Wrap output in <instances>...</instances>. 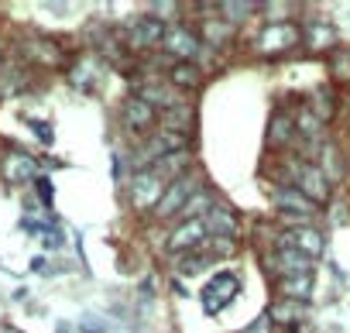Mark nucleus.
<instances>
[{
    "label": "nucleus",
    "mask_w": 350,
    "mask_h": 333,
    "mask_svg": "<svg viewBox=\"0 0 350 333\" xmlns=\"http://www.w3.org/2000/svg\"><path fill=\"white\" fill-rule=\"evenodd\" d=\"M28 124H31V131H35L45 144H52V127H49V124H42V120H28Z\"/></svg>",
    "instance_id": "obj_29"
},
{
    "label": "nucleus",
    "mask_w": 350,
    "mask_h": 333,
    "mask_svg": "<svg viewBox=\"0 0 350 333\" xmlns=\"http://www.w3.org/2000/svg\"><path fill=\"white\" fill-rule=\"evenodd\" d=\"M25 52H28L38 66H59V62H62L59 45L49 42V38H31V42H25Z\"/></svg>",
    "instance_id": "obj_18"
},
{
    "label": "nucleus",
    "mask_w": 350,
    "mask_h": 333,
    "mask_svg": "<svg viewBox=\"0 0 350 333\" xmlns=\"http://www.w3.org/2000/svg\"><path fill=\"white\" fill-rule=\"evenodd\" d=\"M165 25H161V18H154V14H137V18H131L127 21V45L131 49H151V45H161L165 42Z\"/></svg>",
    "instance_id": "obj_5"
},
{
    "label": "nucleus",
    "mask_w": 350,
    "mask_h": 333,
    "mask_svg": "<svg viewBox=\"0 0 350 333\" xmlns=\"http://www.w3.org/2000/svg\"><path fill=\"white\" fill-rule=\"evenodd\" d=\"M168 79H172V86H179V90H196L203 83V72L193 62H175L168 69Z\"/></svg>",
    "instance_id": "obj_21"
},
{
    "label": "nucleus",
    "mask_w": 350,
    "mask_h": 333,
    "mask_svg": "<svg viewBox=\"0 0 350 333\" xmlns=\"http://www.w3.org/2000/svg\"><path fill=\"white\" fill-rule=\"evenodd\" d=\"M278 292H282V299L309 302V299H312V275H292V278H278Z\"/></svg>",
    "instance_id": "obj_17"
},
{
    "label": "nucleus",
    "mask_w": 350,
    "mask_h": 333,
    "mask_svg": "<svg viewBox=\"0 0 350 333\" xmlns=\"http://www.w3.org/2000/svg\"><path fill=\"white\" fill-rule=\"evenodd\" d=\"M292 134H295V120H292L285 110H275V117H271V124H268V144H271V148H285V144L292 141Z\"/></svg>",
    "instance_id": "obj_16"
},
{
    "label": "nucleus",
    "mask_w": 350,
    "mask_h": 333,
    "mask_svg": "<svg viewBox=\"0 0 350 333\" xmlns=\"http://www.w3.org/2000/svg\"><path fill=\"white\" fill-rule=\"evenodd\" d=\"M196 196V179L193 176H183V179H175L168 189H165V196H161V203L154 207V217H161V220H168V217H175V213H183L186 207H189V200Z\"/></svg>",
    "instance_id": "obj_7"
},
{
    "label": "nucleus",
    "mask_w": 350,
    "mask_h": 333,
    "mask_svg": "<svg viewBox=\"0 0 350 333\" xmlns=\"http://www.w3.org/2000/svg\"><path fill=\"white\" fill-rule=\"evenodd\" d=\"M120 117H124V127L134 131V134H144L154 127V107L141 96H127L124 107H120Z\"/></svg>",
    "instance_id": "obj_12"
},
{
    "label": "nucleus",
    "mask_w": 350,
    "mask_h": 333,
    "mask_svg": "<svg viewBox=\"0 0 350 333\" xmlns=\"http://www.w3.org/2000/svg\"><path fill=\"white\" fill-rule=\"evenodd\" d=\"M0 333H21V330H18V326H8V323H4V326H0Z\"/></svg>",
    "instance_id": "obj_31"
},
{
    "label": "nucleus",
    "mask_w": 350,
    "mask_h": 333,
    "mask_svg": "<svg viewBox=\"0 0 350 333\" xmlns=\"http://www.w3.org/2000/svg\"><path fill=\"white\" fill-rule=\"evenodd\" d=\"M288 241H292L299 251H306L312 261H316V258L323 254V248H326L323 230H319V227H312V224H309V227H295V230H288Z\"/></svg>",
    "instance_id": "obj_14"
},
{
    "label": "nucleus",
    "mask_w": 350,
    "mask_h": 333,
    "mask_svg": "<svg viewBox=\"0 0 350 333\" xmlns=\"http://www.w3.org/2000/svg\"><path fill=\"white\" fill-rule=\"evenodd\" d=\"M168 186H172V183H165L154 169L134 172V183H131V207H134V210H154V207L161 203V196H165Z\"/></svg>",
    "instance_id": "obj_2"
},
{
    "label": "nucleus",
    "mask_w": 350,
    "mask_h": 333,
    "mask_svg": "<svg viewBox=\"0 0 350 333\" xmlns=\"http://www.w3.org/2000/svg\"><path fill=\"white\" fill-rule=\"evenodd\" d=\"M206 220V230L213 234V237H224V241H237V234H241V224H237V217L224 207V203H213L210 207V213L203 217Z\"/></svg>",
    "instance_id": "obj_13"
},
{
    "label": "nucleus",
    "mask_w": 350,
    "mask_h": 333,
    "mask_svg": "<svg viewBox=\"0 0 350 333\" xmlns=\"http://www.w3.org/2000/svg\"><path fill=\"white\" fill-rule=\"evenodd\" d=\"M93 333H100V330H93Z\"/></svg>",
    "instance_id": "obj_34"
},
{
    "label": "nucleus",
    "mask_w": 350,
    "mask_h": 333,
    "mask_svg": "<svg viewBox=\"0 0 350 333\" xmlns=\"http://www.w3.org/2000/svg\"><path fill=\"white\" fill-rule=\"evenodd\" d=\"M299 28L292 25V21H278V25H268L261 35H258V52L261 55H282V52H288V49H295L299 45Z\"/></svg>",
    "instance_id": "obj_6"
},
{
    "label": "nucleus",
    "mask_w": 350,
    "mask_h": 333,
    "mask_svg": "<svg viewBox=\"0 0 350 333\" xmlns=\"http://www.w3.org/2000/svg\"><path fill=\"white\" fill-rule=\"evenodd\" d=\"M55 333H69V323H59V326H55Z\"/></svg>",
    "instance_id": "obj_32"
},
{
    "label": "nucleus",
    "mask_w": 350,
    "mask_h": 333,
    "mask_svg": "<svg viewBox=\"0 0 350 333\" xmlns=\"http://www.w3.org/2000/svg\"><path fill=\"white\" fill-rule=\"evenodd\" d=\"M268 265L275 268L278 278H292V275H312V265H316V261H312L306 251H299V248L288 241V230H285V234H278L275 254H271Z\"/></svg>",
    "instance_id": "obj_1"
},
{
    "label": "nucleus",
    "mask_w": 350,
    "mask_h": 333,
    "mask_svg": "<svg viewBox=\"0 0 350 333\" xmlns=\"http://www.w3.org/2000/svg\"><path fill=\"white\" fill-rule=\"evenodd\" d=\"M237 292H241V278L234 275V271H220V275H213L206 285H203V309L210 312V316H217L220 309H227L234 299H237Z\"/></svg>",
    "instance_id": "obj_3"
},
{
    "label": "nucleus",
    "mask_w": 350,
    "mask_h": 333,
    "mask_svg": "<svg viewBox=\"0 0 350 333\" xmlns=\"http://www.w3.org/2000/svg\"><path fill=\"white\" fill-rule=\"evenodd\" d=\"M292 172H295V189L306 193L316 207L329 200V179H326V172L319 169V165L299 158V161H292Z\"/></svg>",
    "instance_id": "obj_4"
},
{
    "label": "nucleus",
    "mask_w": 350,
    "mask_h": 333,
    "mask_svg": "<svg viewBox=\"0 0 350 333\" xmlns=\"http://www.w3.org/2000/svg\"><path fill=\"white\" fill-rule=\"evenodd\" d=\"M0 66H4V55H0Z\"/></svg>",
    "instance_id": "obj_33"
},
{
    "label": "nucleus",
    "mask_w": 350,
    "mask_h": 333,
    "mask_svg": "<svg viewBox=\"0 0 350 333\" xmlns=\"http://www.w3.org/2000/svg\"><path fill=\"white\" fill-rule=\"evenodd\" d=\"M271 200H275L278 213H285V217H302V220H312V217L319 213V207H316L306 193H299L295 186H278V189L271 193Z\"/></svg>",
    "instance_id": "obj_9"
},
{
    "label": "nucleus",
    "mask_w": 350,
    "mask_h": 333,
    "mask_svg": "<svg viewBox=\"0 0 350 333\" xmlns=\"http://www.w3.org/2000/svg\"><path fill=\"white\" fill-rule=\"evenodd\" d=\"M189 124H193V107L189 103H175L161 114V127L165 131H175V134H189Z\"/></svg>",
    "instance_id": "obj_19"
},
{
    "label": "nucleus",
    "mask_w": 350,
    "mask_h": 333,
    "mask_svg": "<svg viewBox=\"0 0 350 333\" xmlns=\"http://www.w3.org/2000/svg\"><path fill=\"white\" fill-rule=\"evenodd\" d=\"M302 306H306V302H295V299H275V302L268 306V316H271V323L295 326V323L302 319Z\"/></svg>",
    "instance_id": "obj_20"
},
{
    "label": "nucleus",
    "mask_w": 350,
    "mask_h": 333,
    "mask_svg": "<svg viewBox=\"0 0 350 333\" xmlns=\"http://www.w3.org/2000/svg\"><path fill=\"white\" fill-rule=\"evenodd\" d=\"M244 333H271V316H268V312H261V316L244 330Z\"/></svg>",
    "instance_id": "obj_28"
},
{
    "label": "nucleus",
    "mask_w": 350,
    "mask_h": 333,
    "mask_svg": "<svg viewBox=\"0 0 350 333\" xmlns=\"http://www.w3.org/2000/svg\"><path fill=\"white\" fill-rule=\"evenodd\" d=\"M217 11L224 14V21H227V25H241V21H247V18H251L254 4H234V0H230V4H217Z\"/></svg>",
    "instance_id": "obj_25"
},
{
    "label": "nucleus",
    "mask_w": 350,
    "mask_h": 333,
    "mask_svg": "<svg viewBox=\"0 0 350 333\" xmlns=\"http://www.w3.org/2000/svg\"><path fill=\"white\" fill-rule=\"evenodd\" d=\"M210 261H213L210 254H196V251H189V254L179 258V275H200Z\"/></svg>",
    "instance_id": "obj_26"
},
{
    "label": "nucleus",
    "mask_w": 350,
    "mask_h": 333,
    "mask_svg": "<svg viewBox=\"0 0 350 333\" xmlns=\"http://www.w3.org/2000/svg\"><path fill=\"white\" fill-rule=\"evenodd\" d=\"M227 35H230L227 25H213V21L206 25V38H210L213 45H227Z\"/></svg>",
    "instance_id": "obj_27"
},
{
    "label": "nucleus",
    "mask_w": 350,
    "mask_h": 333,
    "mask_svg": "<svg viewBox=\"0 0 350 333\" xmlns=\"http://www.w3.org/2000/svg\"><path fill=\"white\" fill-rule=\"evenodd\" d=\"M38 193H42L45 207H52V196H55V193H52V183H49V179H38Z\"/></svg>",
    "instance_id": "obj_30"
},
{
    "label": "nucleus",
    "mask_w": 350,
    "mask_h": 333,
    "mask_svg": "<svg viewBox=\"0 0 350 333\" xmlns=\"http://www.w3.org/2000/svg\"><path fill=\"white\" fill-rule=\"evenodd\" d=\"M206 220H186V224H179L172 230V237H168V251H175V254H189L193 248H200L203 241H206Z\"/></svg>",
    "instance_id": "obj_11"
},
{
    "label": "nucleus",
    "mask_w": 350,
    "mask_h": 333,
    "mask_svg": "<svg viewBox=\"0 0 350 333\" xmlns=\"http://www.w3.org/2000/svg\"><path fill=\"white\" fill-rule=\"evenodd\" d=\"M4 179L11 186H25L31 179H42L38 176V161L28 151H21V148H8V155H4Z\"/></svg>",
    "instance_id": "obj_10"
},
{
    "label": "nucleus",
    "mask_w": 350,
    "mask_h": 333,
    "mask_svg": "<svg viewBox=\"0 0 350 333\" xmlns=\"http://www.w3.org/2000/svg\"><path fill=\"white\" fill-rule=\"evenodd\" d=\"M306 49L309 52H329L333 45H336V31H333V25H326V21H312V25H306Z\"/></svg>",
    "instance_id": "obj_15"
},
{
    "label": "nucleus",
    "mask_w": 350,
    "mask_h": 333,
    "mask_svg": "<svg viewBox=\"0 0 350 333\" xmlns=\"http://www.w3.org/2000/svg\"><path fill=\"white\" fill-rule=\"evenodd\" d=\"M306 107H309L323 124H329V120H333V110H336V107H333V90H329V86H319V90L309 96V103H306Z\"/></svg>",
    "instance_id": "obj_22"
},
{
    "label": "nucleus",
    "mask_w": 350,
    "mask_h": 333,
    "mask_svg": "<svg viewBox=\"0 0 350 333\" xmlns=\"http://www.w3.org/2000/svg\"><path fill=\"white\" fill-rule=\"evenodd\" d=\"M96 76H100V62H96V59H83V62H76V69L69 72L72 86H79V90H93Z\"/></svg>",
    "instance_id": "obj_23"
},
{
    "label": "nucleus",
    "mask_w": 350,
    "mask_h": 333,
    "mask_svg": "<svg viewBox=\"0 0 350 333\" xmlns=\"http://www.w3.org/2000/svg\"><path fill=\"white\" fill-rule=\"evenodd\" d=\"M319 169L326 172V179L333 183V179H340L343 176V161H340V155H336V148L333 144H319Z\"/></svg>",
    "instance_id": "obj_24"
},
{
    "label": "nucleus",
    "mask_w": 350,
    "mask_h": 333,
    "mask_svg": "<svg viewBox=\"0 0 350 333\" xmlns=\"http://www.w3.org/2000/svg\"><path fill=\"white\" fill-rule=\"evenodd\" d=\"M161 49H165L175 62H193V59L200 55V35H196L193 28H186V25H175V28H168Z\"/></svg>",
    "instance_id": "obj_8"
}]
</instances>
